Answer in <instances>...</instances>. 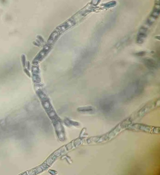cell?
<instances>
[{
    "instance_id": "7a4b0ae2",
    "label": "cell",
    "mask_w": 160,
    "mask_h": 175,
    "mask_svg": "<svg viewBox=\"0 0 160 175\" xmlns=\"http://www.w3.org/2000/svg\"><path fill=\"white\" fill-rule=\"evenodd\" d=\"M43 106H44V108L46 109H49L50 107V104L49 102V101H45L43 103Z\"/></svg>"
},
{
    "instance_id": "6da1fadb",
    "label": "cell",
    "mask_w": 160,
    "mask_h": 175,
    "mask_svg": "<svg viewBox=\"0 0 160 175\" xmlns=\"http://www.w3.org/2000/svg\"><path fill=\"white\" fill-rule=\"evenodd\" d=\"M114 105V103L113 100L107 99L103 101V103L101 106H102V109H103L104 111H108L109 110H111V109H112Z\"/></svg>"
}]
</instances>
